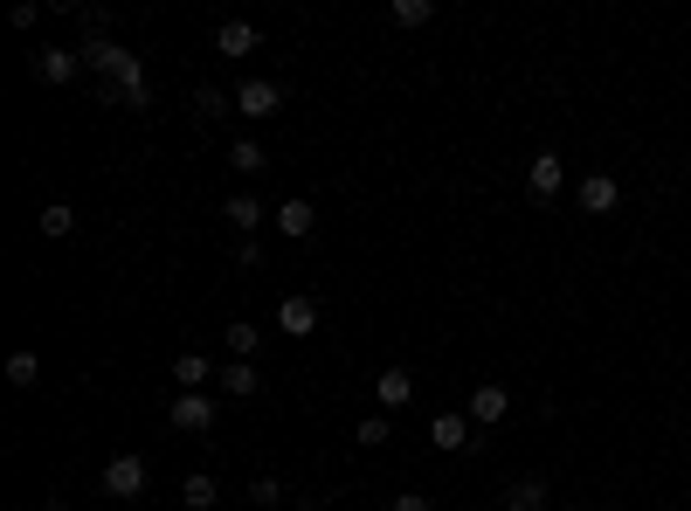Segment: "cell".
<instances>
[{
    "instance_id": "obj_2",
    "label": "cell",
    "mask_w": 691,
    "mask_h": 511,
    "mask_svg": "<svg viewBox=\"0 0 691 511\" xmlns=\"http://www.w3.org/2000/svg\"><path fill=\"white\" fill-rule=\"evenodd\" d=\"M277 332H284V338H311V332H319V297L291 291L284 305H277Z\"/></svg>"
},
{
    "instance_id": "obj_18",
    "label": "cell",
    "mask_w": 691,
    "mask_h": 511,
    "mask_svg": "<svg viewBox=\"0 0 691 511\" xmlns=\"http://www.w3.org/2000/svg\"><path fill=\"white\" fill-rule=\"evenodd\" d=\"M506 511H547V484H539V477H519V484L506 490Z\"/></svg>"
},
{
    "instance_id": "obj_9",
    "label": "cell",
    "mask_w": 691,
    "mask_h": 511,
    "mask_svg": "<svg viewBox=\"0 0 691 511\" xmlns=\"http://www.w3.org/2000/svg\"><path fill=\"white\" fill-rule=\"evenodd\" d=\"M270 221H277V235H291V242H305L311 229H319V207H311L305 194H291V201H284V207H277V215H270Z\"/></svg>"
},
{
    "instance_id": "obj_17",
    "label": "cell",
    "mask_w": 691,
    "mask_h": 511,
    "mask_svg": "<svg viewBox=\"0 0 691 511\" xmlns=\"http://www.w3.org/2000/svg\"><path fill=\"white\" fill-rule=\"evenodd\" d=\"M221 346H229V359H256V346H264V332H256L249 318H235V325L221 332Z\"/></svg>"
},
{
    "instance_id": "obj_21",
    "label": "cell",
    "mask_w": 691,
    "mask_h": 511,
    "mask_svg": "<svg viewBox=\"0 0 691 511\" xmlns=\"http://www.w3.org/2000/svg\"><path fill=\"white\" fill-rule=\"evenodd\" d=\"M180 498H187V511H208V504L221 498V490H215V477H208V470H194V477L180 484Z\"/></svg>"
},
{
    "instance_id": "obj_26",
    "label": "cell",
    "mask_w": 691,
    "mask_h": 511,
    "mask_svg": "<svg viewBox=\"0 0 691 511\" xmlns=\"http://www.w3.org/2000/svg\"><path fill=\"white\" fill-rule=\"evenodd\" d=\"M249 498L270 511V504H284V484H277V477H256V484H249Z\"/></svg>"
},
{
    "instance_id": "obj_1",
    "label": "cell",
    "mask_w": 691,
    "mask_h": 511,
    "mask_svg": "<svg viewBox=\"0 0 691 511\" xmlns=\"http://www.w3.org/2000/svg\"><path fill=\"white\" fill-rule=\"evenodd\" d=\"M166 422H174L180 435H208V429L221 422V401H215V394H174Z\"/></svg>"
},
{
    "instance_id": "obj_10",
    "label": "cell",
    "mask_w": 691,
    "mask_h": 511,
    "mask_svg": "<svg viewBox=\"0 0 691 511\" xmlns=\"http://www.w3.org/2000/svg\"><path fill=\"white\" fill-rule=\"evenodd\" d=\"M373 401H381V408H408V401H415V373H408V367H381Z\"/></svg>"
},
{
    "instance_id": "obj_16",
    "label": "cell",
    "mask_w": 691,
    "mask_h": 511,
    "mask_svg": "<svg viewBox=\"0 0 691 511\" xmlns=\"http://www.w3.org/2000/svg\"><path fill=\"white\" fill-rule=\"evenodd\" d=\"M111 84H118L125 104H145V69H139V55H125V63L111 69Z\"/></svg>"
},
{
    "instance_id": "obj_20",
    "label": "cell",
    "mask_w": 691,
    "mask_h": 511,
    "mask_svg": "<svg viewBox=\"0 0 691 511\" xmlns=\"http://www.w3.org/2000/svg\"><path fill=\"white\" fill-rule=\"evenodd\" d=\"M69 229H77V207H69V201H49V207H42V235L63 242Z\"/></svg>"
},
{
    "instance_id": "obj_24",
    "label": "cell",
    "mask_w": 691,
    "mask_h": 511,
    "mask_svg": "<svg viewBox=\"0 0 691 511\" xmlns=\"http://www.w3.org/2000/svg\"><path fill=\"white\" fill-rule=\"evenodd\" d=\"M229 104H235V98H229V90H215V84H201V98H194V111H201L208 125H215V118H229Z\"/></svg>"
},
{
    "instance_id": "obj_7",
    "label": "cell",
    "mask_w": 691,
    "mask_h": 511,
    "mask_svg": "<svg viewBox=\"0 0 691 511\" xmlns=\"http://www.w3.org/2000/svg\"><path fill=\"white\" fill-rule=\"evenodd\" d=\"M145 490V457H111L104 463V498H139Z\"/></svg>"
},
{
    "instance_id": "obj_29",
    "label": "cell",
    "mask_w": 691,
    "mask_h": 511,
    "mask_svg": "<svg viewBox=\"0 0 691 511\" xmlns=\"http://www.w3.org/2000/svg\"><path fill=\"white\" fill-rule=\"evenodd\" d=\"M297 511H325V504H297Z\"/></svg>"
},
{
    "instance_id": "obj_12",
    "label": "cell",
    "mask_w": 691,
    "mask_h": 511,
    "mask_svg": "<svg viewBox=\"0 0 691 511\" xmlns=\"http://www.w3.org/2000/svg\"><path fill=\"white\" fill-rule=\"evenodd\" d=\"M174 381H180V394H208V381H221V373L208 367V353H180L174 359Z\"/></svg>"
},
{
    "instance_id": "obj_6",
    "label": "cell",
    "mask_w": 691,
    "mask_h": 511,
    "mask_svg": "<svg viewBox=\"0 0 691 511\" xmlns=\"http://www.w3.org/2000/svg\"><path fill=\"white\" fill-rule=\"evenodd\" d=\"M463 414H471L477 429H498V422L512 414V387H491V381H484V387H471V408H463Z\"/></svg>"
},
{
    "instance_id": "obj_19",
    "label": "cell",
    "mask_w": 691,
    "mask_h": 511,
    "mask_svg": "<svg viewBox=\"0 0 691 511\" xmlns=\"http://www.w3.org/2000/svg\"><path fill=\"white\" fill-rule=\"evenodd\" d=\"M387 14H395V28H428L436 22V0H395Z\"/></svg>"
},
{
    "instance_id": "obj_3",
    "label": "cell",
    "mask_w": 691,
    "mask_h": 511,
    "mask_svg": "<svg viewBox=\"0 0 691 511\" xmlns=\"http://www.w3.org/2000/svg\"><path fill=\"white\" fill-rule=\"evenodd\" d=\"M574 201H581V215H615V207H623V180H615V174H588L581 187H574Z\"/></svg>"
},
{
    "instance_id": "obj_8",
    "label": "cell",
    "mask_w": 691,
    "mask_h": 511,
    "mask_svg": "<svg viewBox=\"0 0 691 511\" xmlns=\"http://www.w3.org/2000/svg\"><path fill=\"white\" fill-rule=\"evenodd\" d=\"M560 187H567V159H560V153H539V159L526 166V194H533V201H553Z\"/></svg>"
},
{
    "instance_id": "obj_13",
    "label": "cell",
    "mask_w": 691,
    "mask_h": 511,
    "mask_svg": "<svg viewBox=\"0 0 691 511\" xmlns=\"http://www.w3.org/2000/svg\"><path fill=\"white\" fill-rule=\"evenodd\" d=\"M221 221H229V229H242V242H249L256 229H264V201H249V194L221 201Z\"/></svg>"
},
{
    "instance_id": "obj_23",
    "label": "cell",
    "mask_w": 691,
    "mask_h": 511,
    "mask_svg": "<svg viewBox=\"0 0 691 511\" xmlns=\"http://www.w3.org/2000/svg\"><path fill=\"white\" fill-rule=\"evenodd\" d=\"M229 166H235V174H264V145H256V139H235V145H229Z\"/></svg>"
},
{
    "instance_id": "obj_27",
    "label": "cell",
    "mask_w": 691,
    "mask_h": 511,
    "mask_svg": "<svg viewBox=\"0 0 691 511\" xmlns=\"http://www.w3.org/2000/svg\"><path fill=\"white\" fill-rule=\"evenodd\" d=\"M395 511H436V498H422V490H401Z\"/></svg>"
},
{
    "instance_id": "obj_5",
    "label": "cell",
    "mask_w": 691,
    "mask_h": 511,
    "mask_svg": "<svg viewBox=\"0 0 691 511\" xmlns=\"http://www.w3.org/2000/svg\"><path fill=\"white\" fill-rule=\"evenodd\" d=\"M277 104H284V90H277L270 77H249V84L235 90V111H242V118H256V125L277 118Z\"/></svg>"
},
{
    "instance_id": "obj_22",
    "label": "cell",
    "mask_w": 691,
    "mask_h": 511,
    "mask_svg": "<svg viewBox=\"0 0 691 511\" xmlns=\"http://www.w3.org/2000/svg\"><path fill=\"white\" fill-rule=\"evenodd\" d=\"M353 443H367V449H381V443H395V422L387 414H367L360 429H353Z\"/></svg>"
},
{
    "instance_id": "obj_15",
    "label": "cell",
    "mask_w": 691,
    "mask_h": 511,
    "mask_svg": "<svg viewBox=\"0 0 691 511\" xmlns=\"http://www.w3.org/2000/svg\"><path fill=\"white\" fill-rule=\"evenodd\" d=\"M256 49V28L249 22H221L215 28V55H249Z\"/></svg>"
},
{
    "instance_id": "obj_14",
    "label": "cell",
    "mask_w": 691,
    "mask_h": 511,
    "mask_svg": "<svg viewBox=\"0 0 691 511\" xmlns=\"http://www.w3.org/2000/svg\"><path fill=\"white\" fill-rule=\"evenodd\" d=\"M256 387H264V373H256L249 359H229V367H221V394H235V401H249Z\"/></svg>"
},
{
    "instance_id": "obj_4",
    "label": "cell",
    "mask_w": 691,
    "mask_h": 511,
    "mask_svg": "<svg viewBox=\"0 0 691 511\" xmlns=\"http://www.w3.org/2000/svg\"><path fill=\"white\" fill-rule=\"evenodd\" d=\"M35 77H42V84H55V90H63V84H77V69H84V49H35Z\"/></svg>"
},
{
    "instance_id": "obj_25",
    "label": "cell",
    "mask_w": 691,
    "mask_h": 511,
    "mask_svg": "<svg viewBox=\"0 0 691 511\" xmlns=\"http://www.w3.org/2000/svg\"><path fill=\"white\" fill-rule=\"evenodd\" d=\"M8 381H14V387H35V381H42V359H35V353H14V359H8Z\"/></svg>"
},
{
    "instance_id": "obj_28",
    "label": "cell",
    "mask_w": 691,
    "mask_h": 511,
    "mask_svg": "<svg viewBox=\"0 0 691 511\" xmlns=\"http://www.w3.org/2000/svg\"><path fill=\"white\" fill-rule=\"evenodd\" d=\"M42 511H69V498H42Z\"/></svg>"
},
{
    "instance_id": "obj_11",
    "label": "cell",
    "mask_w": 691,
    "mask_h": 511,
    "mask_svg": "<svg viewBox=\"0 0 691 511\" xmlns=\"http://www.w3.org/2000/svg\"><path fill=\"white\" fill-rule=\"evenodd\" d=\"M428 443H436L443 457H457V449H471V414H436V422H428Z\"/></svg>"
}]
</instances>
